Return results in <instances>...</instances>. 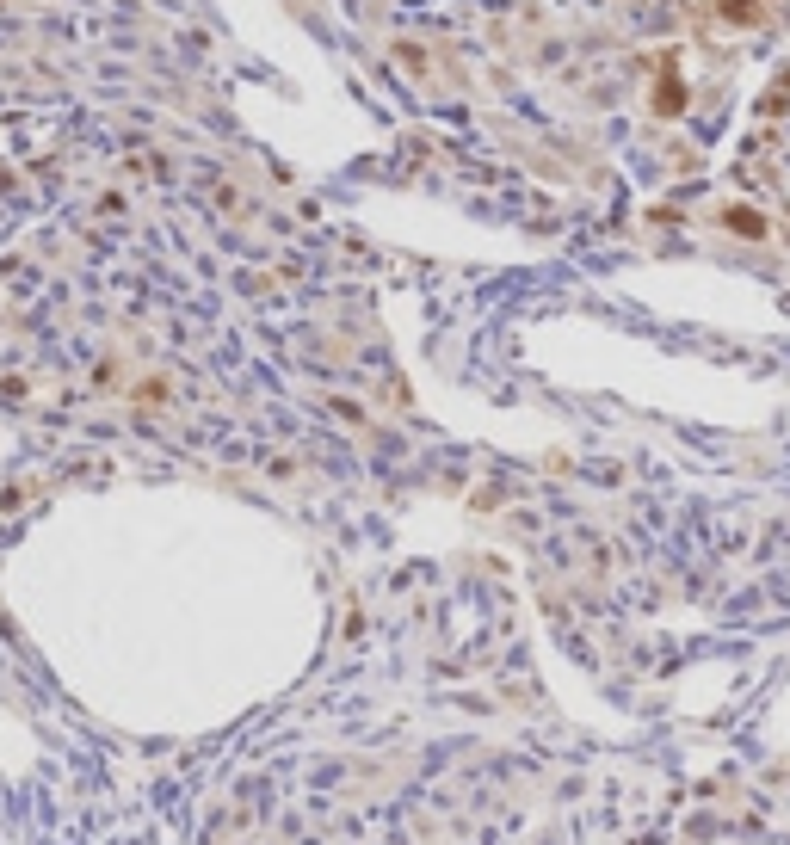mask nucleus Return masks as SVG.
I'll return each mask as SVG.
<instances>
[{"label": "nucleus", "mask_w": 790, "mask_h": 845, "mask_svg": "<svg viewBox=\"0 0 790 845\" xmlns=\"http://www.w3.org/2000/svg\"><path fill=\"white\" fill-rule=\"evenodd\" d=\"M723 229H735L741 241H766V216L747 210V204H729V210H723Z\"/></svg>", "instance_id": "2"}, {"label": "nucleus", "mask_w": 790, "mask_h": 845, "mask_svg": "<svg viewBox=\"0 0 790 845\" xmlns=\"http://www.w3.org/2000/svg\"><path fill=\"white\" fill-rule=\"evenodd\" d=\"M716 13H723L729 25H760V19H766L760 0H716Z\"/></svg>", "instance_id": "3"}, {"label": "nucleus", "mask_w": 790, "mask_h": 845, "mask_svg": "<svg viewBox=\"0 0 790 845\" xmlns=\"http://www.w3.org/2000/svg\"><path fill=\"white\" fill-rule=\"evenodd\" d=\"M655 118H679V112H686V81H679L673 75V68H661V81H655Z\"/></svg>", "instance_id": "1"}]
</instances>
